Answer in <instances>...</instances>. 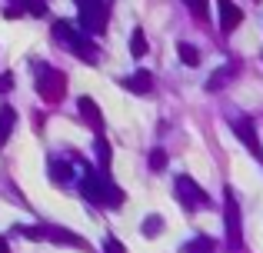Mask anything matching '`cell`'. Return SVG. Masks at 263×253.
<instances>
[{"label": "cell", "instance_id": "cell-1", "mask_svg": "<svg viewBox=\"0 0 263 253\" xmlns=\"http://www.w3.org/2000/svg\"><path fill=\"white\" fill-rule=\"evenodd\" d=\"M84 193L100 207H120L123 203V190L117 183L107 180V173H87L84 177Z\"/></svg>", "mask_w": 263, "mask_h": 253}, {"label": "cell", "instance_id": "cell-2", "mask_svg": "<svg viewBox=\"0 0 263 253\" xmlns=\"http://www.w3.org/2000/svg\"><path fill=\"white\" fill-rule=\"evenodd\" d=\"M223 227H227V250L240 253L243 250V220H240V207H237V197H233V187H227V193H223Z\"/></svg>", "mask_w": 263, "mask_h": 253}, {"label": "cell", "instance_id": "cell-3", "mask_svg": "<svg viewBox=\"0 0 263 253\" xmlns=\"http://www.w3.org/2000/svg\"><path fill=\"white\" fill-rule=\"evenodd\" d=\"M53 37H57L60 44H67L70 50H77L80 57L87 60V64H93V60H97L93 44H90V40H87V37H84V33H80L73 24H67V20H57V24H53Z\"/></svg>", "mask_w": 263, "mask_h": 253}, {"label": "cell", "instance_id": "cell-4", "mask_svg": "<svg viewBox=\"0 0 263 253\" xmlns=\"http://www.w3.org/2000/svg\"><path fill=\"white\" fill-rule=\"evenodd\" d=\"M37 93L47 100V104H57V100H64V93H67V77H64L60 70H53V67L37 64Z\"/></svg>", "mask_w": 263, "mask_h": 253}, {"label": "cell", "instance_id": "cell-5", "mask_svg": "<svg viewBox=\"0 0 263 253\" xmlns=\"http://www.w3.org/2000/svg\"><path fill=\"white\" fill-rule=\"evenodd\" d=\"M174 197H177V203H180V207H186L190 213L210 203L206 190H200V183L193 180V177H186V173H180L177 180H174Z\"/></svg>", "mask_w": 263, "mask_h": 253}, {"label": "cell", "instance_id": "cell-6", "mask_svg": "<svg viewBox=\"0 0 263 253\" xmlns=\"http://www.w3.org/2000/svg\"><path fill=\"white\" fill-rule=\"evenodd\" d=\"M107 17H110V7L103 0H80V27H84V33H100L107 27Z\"/></svg>", "mask_w": 263, "mask_h": 253}, {"label": "cell", "instance_id": "cell-7", "mask_svg": "<svg viewBox=\"0 0 263 253\" xmlns=\"http://www.w3.org/2000/svg\"><path fill=\"white\" fill-rule=\"evenodd\" d=\"M217 7H220V30L223 33H233V27L243 24V10L233 0H217Z\"/></svg>", "mask_w": 263, "mask_h": 253}, {"label": "cell", "instance_id": "cell-8", "mask_svg": "<svg viewBox=\"0 0 263 253\" xmlns=\"http://www.w3.org/2000/svg\"><path fill=\"white\" fill-rule=\"evenodd\" d=\"M40 237H47V240H57V243H64V247H84V240H80L77 233H70V230H60V227H40Z\"/></svg>", "mask_w": 263, "mask_h": 253}, {"label": "cell", "instance_id": "cell-9", "mask_svg": "<svg viewBox=\"0 0 263 253\" xmlns=\"http://www.w3.org/2000/svg\"><path fill=\"white\" fill-rule=\"evenodd\" d=\"M123 87H127L130 93H150V87H154V73H150V70H137L134 77L123 80Z\"/></svg>", "mask_w": 263, "mask_h": 253}, {"label": "cell", "instance_id": "cell-10", "mask_svg": "<svg viewBox=\"0 0 263 253\" xmlns=\"http://www.w3.org/2000/svg\"><path fill=\"white\" fill-rule=\"evenodd\" d=\"M233 130H237L240 140H243L247 147H250L253 153H257L260 160H263V150H260V143H257V133H253V124H250V120H233Z\"/></svg>", "mask_w": 263, "mask_h": 253}, {"label": "cell", "instance_id": "cell-11", "mask_svg": "<svg viewBox=\"0 0 263 253\" xmlns=\"http://www.w3.org/2000/svg\"><path fill=\"white\" fill-rule=\"evenodd\" d=\"M77 107H80V113H84V120H87V124L93 127L97 133H100V130H103V117H100V110H97V104H93V100H90V97H80V100H77Z\"/></svg>", "mask_w": 263, "mask_h": 253}, {"label": "cell", "instance_id": "cell-12", "mask_svg": "<svg viewBox=\"0 0 263 253\" xmlns=\"http://www.w3.org/2000/svg\"><path fill=\"white\" fill-rule=\"evenodd\" d=\"M237 67L240 64H227V67H220V70H213L210 80H206V90H223L227 80H230V73H237Z\"/></svg>", "mask_w": 263, "mask_h": 253}, {"label": "cell", "instance_id": "cell-13", "mask_svg": "<svg viewBox=\"0 0 263 253\" xmlns=\"http://www.w3.org/2000/svg\"><path fill=\"white\" fill-rule=\"evenodd\" d=\"M213 250H217V243H213L210 237H193L190 243L180 247V253H213Z\"/></svg>", "mask_w": 263, "mask_h": 253}, {"label": "cell", "instance_id": "cell-14", "mask_svg": "<svg viewBox=\"0 0 263 253\" xmlns=\"http://www.w3.org/2000/svg\"><path fill=\"white\" fill-rule=\"evenodd\" d=\"M140 233H143V237H160V233H163V217H160V213H150L147 220L140 223Z\"/></svg>", "mask_w": 263, "mask_h": 253}, {"label": "cell", "instance_id": "cell-15", "mask_svg": "<svg viewBox=\"0 0 263 253\" xmlns=\"http://www.w3.org/2000/svg\"><path fill=\"white\" fill-rule=\"evenodd\" d=\"M93 150H97V163H100V173H107V167H110V143H107V137H97Z\"/></svg>", "mask_w": 263, "mask_h": 253}, {"label": "cell", "instance_id": "cell-16", "mask_svg": "<svg viewBox=\"0 0 263 253\" xmlns=\"http://www.w3.org/2000/svg\"><path fill=\"white\" fill-rule=\"evenodd\" d=\"M177 57L183 60L186 67H197V64H200V50H197L193 44H177Z\"/></svg>", "mask_w": 263, "mask_h": 253}, {"label": "cell", "instance_id": "cell-17", "mask_svg": "<svg viewBox=\"0 0 263 253\" xmlns=\"http://www.w3.org/2000/svg\"><path fill=\"white\" fill-rule=\"evenodd\" d=\"M13 120H17V117H13L10 107H0V143H4V140H7V133L13 130Z\"/></svg>", "mask_w": 263, "mask_h": 253}, {"label": "cell", "instance_id": "cell-18", "mask_svg": "<svg viewBox=\"0 0 263 253\" xmlns=\"http://www.w3.org/2000/svg\"><path fill=\"white\" fill-rule=\"evenodd\" d=\"M147 163H150V170L154 173H160L163 167H167V150L163 147H157V150H150V157H147Z\"/></svg>", "mask_w": 263, "mask_h": 253}, {"label": "cell", "instance_id": "cell-19", "mask_svg": "<svg viewBox=\"0 0 263 253\" xmlns=\"http://www.w3.org/2000/svg\"><path fill=\"white\" fill-rule=\"evenodd\" d=\"M130 53H134V57H143V53H147V37H143V30H134V37H130Z\"/></svg>", "mask_w": 263, "mask_h": 253}, {"label": "cell", "instance_id": "cell-20", "mask_svg": "<svg viewBox=\"0 0 263 253\" xmlns=\"http://www.w3.org/2000/svg\"><path fill=\"white\" fill-rule=\"evenodd\" d=\"M186 7L197 20H206V13H210V0H186Z\"/></svg>", "mask_w": 263, "mask_h": 253}, {"label": "cell", "instance_id": "cell-21", "mask_svg": "<svg viewBox=\"0 0 263 253\" xmlns=\"http://www.w3.org/2000/svg\"><path fill=\"white\" fill-rule=\"evenodd\" d=\"M50 177H53V180H60V183L70 180V167H67L64 160H50Z\"/></svg>", "mask_w": 263, "mask_h": 253}, {"label": "cell", "instance_id": "cell-22", "mask_svg": "<svg viewBox=\"0 0 263 253\" xmlns=\"http://www.w3.org/2000/svg\"><path fill=\"white\" fill-rule=\"evenodd\" d=\"M103 253H127V250H123V243L117 240V237H107V243H103Z\"/></svg>", "mask_w": 263, "mask_h": 253}, {"label": "cell", "instance_id": "cell-23", "mask_svg": "<svg viewBox=\"0 0 263 253\" xmlns=\"http://www.w3.org/2000/svg\"><path fill=\"white\" fill-rule=\"evenodd\" d=\"M24 4H27V10H30L33 17H44V13H47V7L40 4V0H24Z\"/></svg>", "mask_w": 263, "mask_h": 253}, {"label": "cell", "instance_id": "cell-24", "mask_svg": "<svg viewBox=\"0 0 263 253\" xmlns=\"http://www.w3.org/2000/svg\"><path fill=\"white\" fill-rule=\"evenodd\" d=\"M20 13H24V7H7V10H4V17H10V20H17V17H20Z\"/></svg>", "mask_w": 263, "mask_h": 253}, {"label": "cell", "instance_id": "cell-25", "mask_svg": "<svg viewBox=\"0 0 263 253\" xmlns=\"http://www.w3.org/2000/svg\"><path fill=\"white\" fill-rule=\"evenodd\" d=\"M13 87V73H4V77H0V90H10Z\"/></svg>", "mask_w": 263, "mask_h": 253}, {"label": "cell", "instance_id": "cell-26", "mask_svg": "<svg viewBox=\"0 0 263 253\" xmlns=\"http://www.w3.org/2000/svg\"><path fill=\"white\" fill-rule=\"evenodd\" d=\"M0 253H10V243H7L4 237H0Z\"/></svg>", "mask_w": 263, "mask_h": 253}]
</instances>
